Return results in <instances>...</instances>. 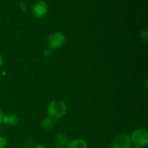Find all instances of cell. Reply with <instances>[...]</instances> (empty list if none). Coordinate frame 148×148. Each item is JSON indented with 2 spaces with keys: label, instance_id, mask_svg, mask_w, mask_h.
I'll use <instances>...</instances> for the list:
<instances>
[{
  "label": "cell",
  "instance_id": "6da1fadb",
  "mask_svg": "<svg viewBox=\"0 0 148 148\" xmlns=\"http://www.w3.org/2000/svg\"><path fill=\"white\" fill-rule=\"evenodd\" d=\"M67 107L66 103L61 100H54L49 104L47 108L48 116L57 120L66 114Z\"/></svg>",
  "mask_w": 148,
  "mask_h": 148
},
{
  "label": "cell",
  "instance_id": "7a4b0ae2",
  "mask_svg": "<svg viewBox=\"0 0 148 148\" xmlns=\"http://www.w3.org/2000/svg\"><path fill=\"white\" fill-rule=\"evenodd\" d=\"M132 144L137 147H145L148 144V132L146 129L137 128L134 130L130 136Z\"/></svg>",
  "mask_w": 148,
  "mask_h": 148
},
{
  "label": "cell",
  "instance_id": "3957f363",
  "mask_svg": "<svg viewBox=\"0 0 148 148\" xmlns=\"http://www.w3.org/2000/svg\"><path fill=\"white\" fill-rule=\"evenodd\" d=\"M46 42L48 46L51 49H59L66 42V37L61 32H56L48 36Z\"/></svg>",
  "mask_w": 148,
  "mask_h": 148
},
{
  "label": "cell",
  "instance_id": "277c9868",
  "mask_svg": "<svg viewBox=\"0 0 148 148\" xmlns=\"http://www.w3.org/2000/svg\"><path fill=\"white\" fill-rule=\"evenodd\" d=\"M131 137L129 134H121L116 136L111 142V148H132Z\"/></svg>",
  "mask_w": 148,
  "mask_h": 148
},
{
  "label": "cell",
  "instance_id": "5b68a950",
  "mask_svg": "<svg viewBox=\"0 0 148 148\" xmlns=\"http://www.w3.org/2000/svg\"><path fill=\"white\" fill-rule=\"evenodd\" d=\"M48 13V4L43 0L36 1L31 7V14L34 17L41 19L46 17Z\"/></svg>",
  "mask_w": 148,
  "mask_h": 148
},
{
  "label": "cell",
  "instance_id": "8992f818",
  "mask_svg": "<svg viewBox=\"0 0 148 148\" xmlns=\"http://www.w3.org/2000/svg\"><path fill=\"white\" fill-rule=\"evenodd\" d=\"M53 139L56 145L60 146V147L67 145V144L69 143V138L66 134H63V133H56L53 135Z\"/></svg>",
  "mask_w": 148,
  "mask_h": 148
},
{
  "label": "cell",
  "instance_id": "52a82bcc",
  "mask_svg": "<svg viewBox=\"0 0 148 148\" xmlns=\"http://www.w3.org/2000/svg\"><path fill=\"white\" fill-rule=\"evenodd\" d=\"M57 120H55L51 117L47 116L43 119L40 122V128L44 131H49L53 128V125L56 123Z\"/></svg>",
  "mask_w": 148,
  "mask_h": 148
},
{
  "label": "cell",
  "instance_id": "ba28073f",
  "mask_svg": "<svg viewBox=\"0 0 148 148\" xmlns=\"http://www.w3.org/2000/svg\"><path fill=\"white\" fill-rule=\"evenodd\" d=\"M2 123L10 126H17L19 123V118L16 114H9L4 116Z\"/></svg>",
  "mask_w": 148,
  "mask_h": 148
},
{
  "label": "cell",
  "instance_id": "9c48e42d",
  "mask_svg": "<svg viewBox=\"0 0 148 148\" xmlns=\"http://www.w3.org/2000/svg\"><path fill=\"white\" fill-rule=\"evenodd\" d=\"M66 148H88V143L82 139H75L69 142Z\"/></svg>",
  "mask_w": 148,
  "mask_h": 148
},
{
  "label": "cell",
  "instance_id": "30bf717a",
  "mask_svg": "<svg viewBox=\"0 0 148 148\" xmlns=\"http://www.w3.org/2000/svg\"><path fill=\"white\" fill-rule=\"evenodd\" d=\"M140 37H141L142 40H145V41H147L148 40V33H147V30H143L140 33Z\"/></svg>",
  "mask_w": 148,
  "mask_h": 148
},
{
  "label": "cell",
  "instance_id": "8fae6325",
  "mask_svg": "<svg viewBox=\"0 0 148 148\" xmlns=\"http://www.w3.org/2000/svg\"><path fill=\"white\" fill-rule=\"evenodd\" d=\"M19 6H20V9L22 12H25L27 11V4H26V2L25 1H20Z\"/></svg>",
  "mask_w": 148,
  "mask_h": 148
},
{
  "label": "cell",
  "instance_id": "7c38bea8",
  "mask_svg": "<svg viewBox=\"0 0 148 148\" xmlns=\"http://www.w3.org/2000/svg\"><path fill=\"white\" fill-rule=\"evenodd\" d=\"M7 145V140L4 137H0V148H4Z\"/></svg>",
  "mask_w": 148,
  "mask_h": 148
},
{
  "label": "cell",
  "instance_id": "4fadbf2b",
  "mask_svg": "<svg viewBox=\"0 0 148 148\" xmlns=\"http://www.w3.org/2000/svg\"><path fill=\"white\" fill-rule=\"evenodd\" d=\"M52 53H53V49H51V48L48 47L46 48L44 50V52H43V54L46 57H49L52 55Z\"/></svg>",
  "mask_w": 148,
  "mask_h": 148
},
{
  "label": "cell",
  "instance_id": "5bb4252c",
  "mask_svg": "<svg viewBox=\"0 0 148 148\" xmlns=\"http://www.w3.org/2000/svg\"><path fill=\"white\" fill-rule=\"evenodd\" d=\"M3 118H4V114H2L1 111V110H0V124H2Z\"/></svg>",
  "mask_w": 148,
  "mask_h": 148
},
{
  "label": "cell",
  "instance_id": "9a60e30c",
  "mask_svg": "<svg viewBox=\"0 0 148 148\" xmlns=\"http://www.w3.org/2000/svg\"><path fill=\"white\" fill-rule=\"evenodd\" d=\"M3 64H4V58L1 54H0V66H2Z\"/></svg>",
  "mask_w": 148,
  "mask_h": 148
},
{
  "label": "cell",
  "instance_id": "2e32d148",
  "mask_svg": "<svg viewBox=\"0 0 148 148\" xmlns=\"http://www.w3.org/2000/svg\"><path fill=\"white\" fill-rule=\"evenodd\" d=\"M33 148H47L46 147V146L43 145H38L35 146Z\"/></svg>",
  "mask_w": 148,
  "mask_h": 148
},
{
  "label": "cell",
  "instance_id": "e0dca14e",
  "mask_svg": "<svg viewBox=\"0 0 148 148\" xmlns=\"http://www.w3.org/2000/svg\"><path fill=\"white\" fill-rule=\"evenodd\" d=\"M52 148H64L63 147H60V146H55V147H52Z\"/></svg>",
  "mask_w": 148,
  "mask_h": 148
},
{
  "label": "cell",
  "instance_id": "ac0fdd59",
  "mask_svg": "<svg viewBox=\"0 0 148 148\" xmlns=\"http://www.w3.org/2000/svg\"><path fill=\"white\" fill-rule=\"evenodd\" d=\"M132 148H145V147H137V146H135V147H132Z\"/></svg>",
  "mask_w": 148,
  "mask_h": 148
}]
</instances>
